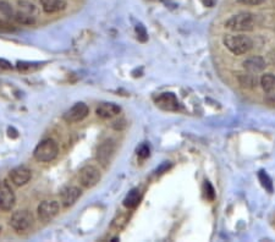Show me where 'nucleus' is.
<instances>
[{"label": "nucleus", "mask_w": 275, "mask_h": 242, "mask_svg": "<svg viewBox=\"0 0 275 242\" xmlns=\"http://www.w3.org/2000/svg\"><path fill=\"white\" fill-rule=\"evenodd\" d=\"M59 153L57 143L52 138H46L39 142L33 151V157L39 163H49L54 160Z\"/></svg>", "instance_id": "obj_1"}, {"label": "nucleus", "mask_w": 275, "mask_h": 242, "mask_svg": "<svg viewBox=\"0 0 275 242\" xmlns=\"http://www.w3.org/2000/svg\"><path fill=\"white\" fill-rule=\"evenodd\" d=\"M264 0H238V2H241V4L251 5V6H253V5H259Z\"/></svg>", "instance_id": "obj_26"}, {"label": "nucleus", "mask_w": 275, "mask_h": 242, "mask_svg": "<svg viewBox=\"0 0 275 242\" xmlns=\"http://www.w3.org/2000/svg\"><path fill=\"white\" fill-rule=\"evenodd\" d=\"M156 103L158 107H161L164 110H174L179 109V101H177L176 96L174 93H163L156 99Z\"/></svg>", "instance_id": "obj_13"}, {"label": "nucleus", "mask_w": 275, "mask_h": 242, "mask_svg": "<svg viewBox=\"0 0 275 242\" xmlns=\"http://www.w3.org/2000/svg\"><path fill=\"white\" fill-rule=\"evenodd\" d=\"M14 18L16 21H18L20 23H23V25H33V23H36L35 15L27 14V12H23V11L15 12Z\"/></svg>", "instance_id": "obj_18"}, {"label": "nucleus", "mask_w": 275, "mask_h": 242, "mask_svg": "<svg viewBox=\"0 0 275 242\" xmlns=\"http://www.w3.org/2000/svg\"><path fill=\"white\" fill-rule=\"evenodd\" d=\"M258 179L259 181H261L262 186H263L269 193H272V192H273V182H272V179L269 178L268 174L264 172V170H261V172L258 173Z\"/></svg>", "instance_id": "obj_19"}, {"label": "nucleus", "mask_w": 275, "mask_h": 242, "mask_svg": "<svg viewBox=\"0 0 275 242\" xmlns=\"http://www.w3.org/2000/svg\"><path fill=\"white\" fill-rule=\"evenodd\" d=\"M81 197V190L76 186H67L60 193L61 198V204L65 208H69L73 206L77 202V199Z\"/></svg>", "instance_id": "obj_11"}, {"label": "nucleus", "mask_w": 275, "mask_h": 242, "mask_svg": "<svg viewBox=\"0 0 275 242\" xmlns=\"http://www.w3.org/2000/svg\"><path fill=\"white\" fill-rule=\"evenodd\" d=\"M225 27L237 32L252 31L255 27V16L251 12H240L234 15L225 22Z\"/></svg>", "instance_id": "obj_3"}, {"label": "nucleus", "mask_w": 275, "mask_h": 242, "mask_svg": "<svg viewBox=\"0 0 275 242\" xmlns=\"http://www.w3.org/2000/svg\"><path fill=\"white\" fill-rule=\"evenodd\" d=\"M18 5H20L21 11L27 12V14L35 15L36 16L37 7L33 4H31V2H28V1H25V0H21V1H18Z\"/></svg>", "instance_id": "obj_21"}, {"label": "nucleus", "mask_w": 275, "mask_h": 242, "mask_svg": "<svg viewBox=\"0 0 275 242\" xmlns=\"http://www.w3.org/2000/svg\"><path fill=\"white\" fill-rule=\"evenodd\" d=\"M115 152V142L112 139H106L102 142L97 148L96 159L97 162L101 163L103 167H107L109 164L110 159H111L112 154Z\"/></svg>", "instance_id": "obj_9"}, {"label": "nucleus", "mask_w": 275, "mask_h": 242, "mask_svg": "<svg viewBox=\"0 0 275 242\" xmlns=\"http://www.w3.org/2000/svg\"><path fill=\"white\" fill-rule=\"evenodd\" d=\"M101 172L94 165H85L80 170V182L83 187L92 188L101 181Z\"/></svg>", "instance_id": "obj_5"}, {"label": "nucleus", "mask_w": 275, "mask_h": 242, "mask_svg": "<svg viewBox=\"0 0 275 242\" xmlns=\"http://www.w3.org/2000/svg\"><path fill=\"white\" fill-rule=\"evenodd\" d=\"M59 210L60 204L56 201H44L37 208L39 220L43 223H48L53 220L59 214Z\"/></svg>", "instance_id": "obj_6"}, {"label": "nucleus", "mask_w": 275, "mask_h": 242, "mask_svg": "<svg viewBox=\"0 0 275 242\" xmlns=\"http://www.w3.org/2000/svg\"><path fill=\"white\" fill-rule=\"evenodd\" d=\"M204 187H206V196L207 198L211 199V201H213L214 199V188L213 186L209 183V181H206V183H204Z\"/></svg>", "instance_id": "obj_23"}, {"label": "nucleus", "mask_w": 275, "mask_h": 242, "mask_svg": "<svg viewBox=\"0 0 275 242\" xmlns=\"http://www.w3.org/2000/svg\"><path fill=\"white\" fill-rule=\"evenodd\" d=\"M137 154L140 158H147L149 156V147L147 146V144H142V146L137 149Z\"/></svg>", "instance_id": "obj_24"}, {"label": "nucleus", "mask_w": 275, "mask_h": 242, "mask_svg": "<svg viewBox=\"0 0 275 242\" xmlns=\"http://www.w3.org/2000/svg\"><path fill=\"white\" fill-rule=\"evenodd\" d=\"M266 60L261 57H251L243 61V69L250 73H259L266 69Z\"/></svg>", "instance_id": "obj_14"}, {"label": "nucleus", "mask_w": 275, "mask_h": 242, "mask_svg": "<svg viewBox=\"0 0 275 242\" xmlns=\"http://www.w3.org/2000/svg\"><path fill=\"white\" fill-rule=\"evenodd\" d=\"M90 113V108L87 107V104L78 102L73 107L70 108L66 113L64 114V120L69 123L80 122L83 119H86Z\"/></svg>", "instance_id": "obj_8"}, {"label": "nucleus", "mask_w": 275, "mask_h": 242, "mask_svg": "<svg viewBox=\"0 0 275 242\" xmlns=\"http://www.w3.org/2000/svg\"><path fill=\"white\" fill-rule=\"evenodd\" d=\"M10 179H11L12 183L16 186H23L31 180V170L25 165H20V167L14 168L9 174Z\"/></svg>", "instance_id": "obj_10"}, {"label": "nucleus", "mask_w": 275, "mask_h": 242, "mask_svg": "<svg viewBox=\"0 0 275 242\" xmlns=\"http://www.w3.org/2000/svg\"><path fill=\"white\" fill-rule=\"evenodd\" d=\"M121 108L115 103H101L97 107L96 114L98 115L102 119H111V118L116 117L117 114H120Z\"/></svg>", "instance_id": "obj_12"}, {"label": "nucleus", "mask_w": 275, "mask_h": 242, "mask_svg": "<svg viewBox=\"0 0 275 242\" xmlns=\"http://www.w3.org/2000/svg\"><path fill=\"white\" fill-rule=\"evenodd\" d=\"M15 203H16V197L14 191L6 181H0V210L9 212L14 208Z\"/></svg>", "instance_id": "obj_7"}, {"label": "nucleus", "mask_w": 275, "mask_h": 242, "mask_svg": "<svg viewBox=\"0 0 275 242\" xmlns=\"http://www.w3.org/2000/svg\"><path fill=\"white\" fill-rule=\"evenodd\" d=\"M136 31H137V33H138V38H140L142 42H145L147 39V33H146L145 28H143V26L142 25H137V27H136Z\"/></svg>", "instance_id": "obj_25"}, {"label": "nucleus", "mask_w": 275, "mask_h": 242, "mask_svg": "<svg viewBox=\"0 0 275 242\" xmlns=\"http://www.w3.org/2000/svg\"><path fill=\"white\" fill-rule=\"evenodd\" d=\"M0 67H4V69H12L11 64L5 61V60H0Z\"/></svg>", "instance_id": "obj_27"}, {"label": "nucleus", "mask_w": 275, "mask_h": 242, "mask_svg": "<svg viewBox=\"0 0 275 242\" xmlns=\"http://www.w3.org/2000/svg\"><path fill=\"white\" fill-rule=\"evenodd\" d=\"M18 70L26 71V70H32L38 67V64H33V62H25V61H18L17 62Z\"/></svg>", "instance_id": "obj_22"}, {"label": "nucleus", "mask_w": 275, "mask_h": 242, "mask_svg": "<svg viewBox=\"0 0 275 242\" xmlns=\"http://www.w3.org/2000/svg\"><path fill=\"white\" fill-rule=\"evenodd\" d=\"M222 42L224 46L235 55L246 54L253 47L252 39L247 36H226Z\"/></svg>", "instance_id": "obj_2"}, {"label": "nucleus", "mask_w": 275, "mask_h": 242, "mask_svg": "<svg viewBox=\"0 0 275 242\" xmlns=\"http://www.w3.org/2000/svg\"><path fill=\"white\" fill-rule=\"evenodd\" d=\"M41 6L47 14H55L66 7V2L64 0H39Z\"/></svg>", "instance_id": "obj_15"}, {"label": "nucleus", "mask_w": 275, "mask_h": 242, "mask_svg": "<svg viewBox=\"0 0 275 242\" xmlns=\"http://www.w3.org/2000/svg\"><path fill=\"white\" fill-rule=\"evenodd\" d=\"M9 137H12V138H16L17 137V131L15 130V128L12 127H9Z\"/></svg>", "instance_id": "obj_28"}, {"label": "nucleus", "mask_w": 275, "mask_h": 242, "mask_svg": "<svg viewBox=\"0 0 275 242\" xmlns=\"http://www.w3.org/2000/svg\"><path fill=\"white\" fill-rule=\"evenodd\" d=\"M33 225V215L28 210H17L10 218V226L16 233L27 231Z\"/></svg>", "instance_id": "obj_4"}, {"label": "nucleus", "mask_w": 275, "mask_h": 242, "mask_svg": "<svg viewBox=\"0 0 275 242\" xmlns=\"http://www.w3.org/2000/svg\"><path fill=\"white\" fill-rule=\"evenodd\" d=\"M240 83L242 87H247V88H253L257 85V78L255 75L252 73H248V75H242L240 76Z\"/></svg>", "instance_id": "obj_20"}, {"label": "nucleus", "mask_w": 275, "mask_h": 242, "mask_svg": "<svg viewBox=\"0 0 275 242\" xmlns=\"http://www.w3.org/2000/svg\"><path fill=\"white\" fill-rule=\"evenodd\" d=\"M261 86L267 93L275 92V76L272 73H266L261 78Z\"/></svg>", "instance_id": "obj_17"}, {"label": "nucleus", "mask_w": 275, "mask_h": 242, "mask_svg": "<svg viewBox=\"0 0 275 242\" xmlns=\"http://www.w3.org/2000/svg\"><path fill=\"white\" fill-rule=\"evenodd\" d=\"M141 201V191L138 188H132L128 193L126 194V197L124 198V206L128 208V209H133L138 206Z\"/></svg>", "instance_id": "obj_16"}]
</instances>
